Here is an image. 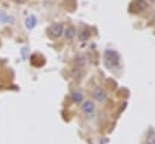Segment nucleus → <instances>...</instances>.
Instances as JSON below:
<instances>
[{"label":"nucleus","mask_w":155,"mask_h":144,"mask_svg":"<svg viewBox=\"0 0 155 144\" xmlns=\"http://www.w3.org/2000/svg\"><path fill=\"white\" fill-rule=\"evenodd\" d=\"M147 144H155V133L148 137V139H147Z\"/></svg>","instance_id":"nucleus-7"},{"label":"nucleus","mask_w":155,"mask_h":144,"mask_svg":"<svg viewBox=\"0 0 155 144\" xmlns=\"http://www.w3.org/2000/svg\"><path fill=\"white\" fill-rule=\"evenodd\" d=\"M50 33H51V35L52 37H55V38H57V37H59L61 34H62V25L58 23H56V24H53L52 27H50Z\"/></svg>","instance_id":"nucleus-2"},{"label":"nucleus","mask_w":155,"mask_h":144,"mask_svg":"<svg viewBox=\"0 0 155 144\" xmlns=\"http://www.w3.org/2000/svg\"><path fill=\"white\" fill-rule=\"evenodd\" d=\"M94 97H95L97 101H103V99L106 98V92H104V90H103L102 87L95 89V91H94Z\"/></svg>","instance_id":"nucleus-3"},{"label":"nucleus","mask_w":155,"mask_h":144,"mask_svg":"<svg viewBox=\"0 0 155 144\" xmlns=\"http://www.w3.org/2000/svg\"><path fill=\"white\" fill-rule=\"evenodd\" d=\"M73 98H74V102L79 103V102H81V101H82V95H81L80 92H75V93L73 95Z\"/></svg>","instance_id":"nucleus-6"},{"label":"nucleus","mask_w":155,"mask_h":144,"mask_svg":"<svg viewBox=\"0 0 155 144\" xmlns=\"http://www.w3.org/2000/svg\"><path fill=\"white\" fill-rule=\"evenodd\" d=\"M82 110H84L85 113H92V111L95 110V104H94V102L86 101V102L84 103V105H82Z\"/></svg>","instance_id":"nucleus-4"},{"label":"nucleus","mask_w":155,"mask_h":144,"mask_svg":"<svg viewBox=\"0 0 155 144\" xmlns=\"http://www.w3.org/2000/svg\"><path fill=\"white\" fill-rule=\"evenodd\" d=\"M104 64L108 69L113 70L119 67L120 64V57L119 53L114 50H107L104 52Z\"/></svg>","instance_id":"nucleus-1"},{"label":"nucleus","mask_w":155,"mask_h":144,"mask_svg":"<svg viewBox=\"0 0 155 144\" xmlns=\"http://www.w3.org/2000/svg\"><path fill=\"white\" fill-rule=\"evenodd\" d=\"M74 35H75V31H74V28H69V29L66 32V38L67 39H73L74 38Z\"/></svg>","instance_id":"nucleus-5"}]
</instances>
